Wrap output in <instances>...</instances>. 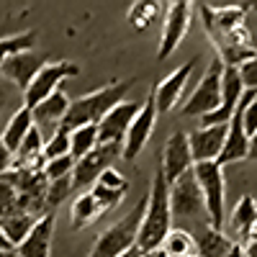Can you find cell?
I'll list each match as a JSON object with an SVG mask.
<instances>
[{
	"mask_svg": "<svg viewBox=\"0 0 257 257\" xmlns=\"http://www.w3.org/2000/svg\"><path fill=\"white\" fill-rule=\"evenodd\" d=\"M193 173L198 178L201 193H203V203H206V219L213 229H224L226 221V178H224V167L219 162H196Z\"/></svg>",
	"mask_w": 257,
	"mask_h": 257,
	"instance_id": "cell-5",
	"label": "cell"
},
{
	"mask_svg": "<svg viewBox=\"0 0 257 257\" xmlns=\"http://www.w3.org/2000/svg\"><path fill=\"white\" fill-rule=\"evenodd\" d=\"M54 224H57V219H54V213L49 211V213H44L39 221H36V226L31 229V234L21 242V247L16 249V254L18 257H49V252H52V237H54Z\"/></svg>",
	"mask_w": 257,
	"mask_h": 257,
	"instance_id": "cell-18",
	"label": "cell"
},
{
	"mask_svg": "<svg viewBox=\"0 0 257 257\" xmlns=\"http://www.w3.org/2000/svg\"><path fill=\"white\" fill-rule=\"evenodd\" d=\"M70 147H72L70 132H62V128H59V132L52 134V137L47 139V144H44V157H47V162L59 160V157H67V155H70Z\"/></svg>",
	"mask_w": 257,
	"mask_h": 257,
	"instance_id": "cell-29",
	"label": "cell"
},
{
	"mask_svg": "<svg viewBox=\"0 0 257 257\" xmlns=\"http://www.w3.org/2000/svg\"><path fill=\"white\" fill-rule=\"evenodd\" d=\"M34 128H36V123H34V113H31V108H21L18 113H13V116L6 121L0 139H3V144L16 155L18 149H21V144H24V139L34 132Z\"/></svg>",
	"mask_w": 257,
	"mask_h": 257,
	"instance_id": "cell-19",
	"label": "cell"
},
{
	"mask_svg": "<svg viewBox=\"0 0 257 257\" xmlns=\"http://www.w3.org/2000/svg\"><path fill=\"white\" fill-rule=\"evenodd\" d=\"M0 134H3V132H0Z\"/></svg>",
	"mask_w": 257,
	"mask_h": 257,
	"instance_id": "cell-41",
	"label": "cell"
},
{
	"mask_svg": "<svg viewBox=\"0 0 257 257\" xmlns=\"http://www.w3.org/2000/svg\"><path fill=\"white\" fill-rule=\"evenodd\" d=\"M237 72H239L242 85H244L247 90H257V54L252 59H247L244 64H239Z\"/></svg>",
	"mask_w": 257,
	"mask_h": 257,
	"instance_id": "cell-34",
	"label": "cell"
},
{
	"mask_svg": "<svg viewBox=\"0 0 257 257\" xmlns=\"http://www.w3.org/2000/svg\"><path fill=\"white\" fill-rule=\"evenodd\" d=\"M13 211H18V190L11 183L0 180V219H6Z\"/></svg>",
	"mask_w": 257,
	"mask_h": 257,
	"instance_id": "cell-33",
	"label": "cell"
},
{
	"mask_svg": "<svg viewBox=\"0 0 257 257\" xmlns=\"http://www.w3.org/2000/svg\"><path fill=\"white\" fill-rule=\"evenodd\" d=\"M70 216H72V226H75V229H88V226H93V224L103 216V208H100V203L95 201L93 193L85 190V193H80V196L72 201Z\"/></svg>",
	"mask_w": 257,
	"mask_h": 257,
	"instance_id": "cell-22",
	"label": "cell"
},
{
	"mask_svg": "<svg viewBox=\"0 0 257 257\" xmlns=\"http://www.w3.org/2000/svg\"><path fill=\"white\" fill-rule=\"evenodd\" d=\"M75 173V160L67 155V157H59V160H52L47 162L44 167V175L47 180H59V178H70Z\"/></svg>",
	"mask_w": 257,
	"mask_h": 257,
	"instance_id": "cell-32",
	"label": "cell"
},
{
	"mask_svg": "<svg viewBox=\"0 0 257 257\" xmlns=\"http://www.w3.org/2000/svg\"><path fill=\"white\" fill-rule=\"evenodd\" d=\"M170 203H173V216L175 219H198L206 213L203 193L198 185L196 173L180 175L173 185H170Z\"/></svg>",
	"mask_w": 257,
	"mask_h": 257,
	"instance_id": "cell-10",
	"label": "cell"
},
{
	"mask_svg": "<svg viewBox=\"0 0 257 257\" xmlns=\"http://www.w3.org/2000/svg\"><path fill=\"white\" fill-rule=\"evenodd\" d=\"M70 105H72V100L67 98V93H64V90H57L47 100H41L36 108H31L36 128H39L41 134L49 132V137L57 134L62 121H64V116H67V111H70Z\"/></svg>",
	"mask_w": 257,
	"mask_h": 257,
	"instance_id": "cell-17",
	"label": "cell"
},
{
	"mask_svg": "<svg viewBox=\"0 0 257 257\" xmlns=\"http://www.w3.org/2000/svg\"><path fill=\"white\" fill-rule=\"evenodd\" d=\"M244 132H247L249 139L257 134V93H254V98L247 103V108H244Z\"/></svg>",
	"mask_w": 257,
	"mask_h": 257,
	"instance_id": "cell-35",
	"label": "cell"
},
{
	"mask_svg": "<svg viewBox=\"0 0 257 257\" xmlns=\"http://www.w3.org/2000/svg\"><path fill=\"white\" fill-rule=\"evenodd\" d=\"M144 211H147V198H142L123 219H118L103 234H98V239L90 249V257H118V254L128 252L132 247H137L139 229L144 221Z\"/></svg>",
	"mask_w": 257,
	"mask_h": 257,
	"instance_id": "cell-4",
	"label": "cell"
},
{
	"mask_svg": "<svg viewBox=\"0 0 257 257\" xmlns=\"http://www.w3.org/2000/svg\"><path fill=\"white\" fill-rule=\"evenodd\" d=\"M193 8H196V3H190V0H175V3L167 6V13L162 21V34H160V47H157L160 62L173 54L180 47V41L188 36L190 24H193Z\"/></svg>",
	"mask_w": 257,
	"mask_h": 257,
	"instance_id": "cell-7",
	"label": "cell"
},
{
	"mask_svg": "<svg viewBox=\"0 0 257 257\" xmlns=\"http://www.w3.org/2000/svg\"><path fill=\"white\" fill-rule=\"evenodd\" d=\"M90 193L95 196V201L100 203L103 213H108L111 208H116V206L126 198V190H111V188H103V185H98V183L90 188Z\"/></svg>",
	"mask_w": 257,
	"mask_h": 257,
	"instance_id": "cell-30",
	"label": "cell"
},
{
	"mask_svg": "<svg viewBox=\"0 0 257 257\" xmlns=\"http://www.w3.org/2000/svg\"><path fill=\"white\" fill-rule=\"evenodd\" d=\"M49 64L47 54H41L36 49H29V52H21V54H13L3 67H0V72H3L11 82H16L21 90L26 93V88L34 82V77L44 70Z\"/></svg>",
	"mask_w": 257,
	"mask_h": 257,
	"instance_id": "cell-16",
	"label": "cell"
},
{
	"mask_svg": "<svg viewBox=\"0 0 257 257\" xmlns=\"http://www.w3.org/2000/svg\"><path fill=\"white\" fill-rule=\"evenodd\" d=\"M21 108H26V93L0 72V118H3V116L11 118Z\"/></svg>",
	"mask_w": 257,
	"mask_h": 257,
	"instance_id": "cell-25",
	"label": "cell"
},
{
	"mask_svg": "<svg viewBox=\"0 0 257 257\" xmlns=\"http://www.w3.org/2000/svg\"><path fill=\"white\" fill-rule=\"evenodd\" d=\"M249 160H257V134L249 139Z\"/></svg>",
	"mask_w": 257,
	"mask_h": 257,
	"instance_id": "cell-39",
	"label": "cell"
},
{
	"mask_svg": "<svg viewBox=\"0 0 257 257\" xmlns=\"http://www.w3.org/2000/svg\"><path fill=\"white\" fill-rule=\"evenodd\" d=\"M203 16V26L208 39L216 47V57L224 62V67H239L247 59H252L257 54V49L252 47V36H249V26H247V16H244V3L239 6H196Z\"/></svg>",
	"mask_w": 257,
	"mask_h": 257,
	"instance_id": "cell-1",
	"label": "cell"
},
{
	"mask_svg": "<svg viewBox=\"0 0 257 257\" xmlns=\"http://www.w3.org/2000/svg\"><path fill=\"white\" fill-rule=\"evenodd\" d=\"M80 75V64L70 62V59H57V62H49L44 70H41L34 82L26 88V108H36L41 100H47L49 95H54L57 90H62L59 85L70 77H77Z\"/></svg>",
	"mask_w": 257,
	"mask_h": 257,
	"instance_id": "cell-8",
	"label": "cell"
},
{
	"mask_svg": "<svg viewBox=\"0 0 257 257\" xmlns=\"http://www.w3.org/2000/svg\"><path fill=\"white\" fill-rule=\"evenodd\" d=\"M36 216L34 213H29V211H24V208H18V211H13V213H8L6 219H0V229H3V234L8 237V242L18 249L21 247V242H24L29 234H31V229L36 226Z\"/></svg>",
	"mask_w": 257,
	"mask_h": 257,
	"instance_id": "cell-21",
	"label": "cell"
},
{
	"mask_svg": "<svg viewBox=\"0 0 257 257\" xmlns=\"http://www.w3.org/2000/svg\"><path fill=\"white\" fill-rule=\"evenodd\" d=\"M157 100H155V90H149L147 100L142 103V111L137 113L132 128L126 134V142H123V160H137L142 155V149L147 147L149 137L155 132V123H157Z\"/></svg>",
	"mask_w": 257,
	"mask_h": 257,
	"instance_id": "cell-11",
	"label": "cell"
},
{
	"mask_svg": "<svg viewBox=\"0 0 257 257\" xmlns=\"http://www.w3.org/2000/svg\"><path fill=\"white\" fill-rule=\"evenodd\" d=\"M167 257H198V239L188 229H173L162 244Z\"/></svg>",
	"mask_w": 257,
	"mask_h": 257,
	"instance_id": "cell-24",
	"label": "cell"
},
{
	"mask_svg": "<svg viewBox=\"0 0 257 257\" xmlns=\"http://www.w3.org/2000/svg\"><path fill=\"white\" fill-rule=\"evenodd\" d=\"M193 152H190V142H188V132H173L167 137L165 147H162V157H160V167L165 173V180L173 185L180 175L193 170Z\"/></svg>",
	"mask_w": 257,
	"mask_h": 257,
	"instance_id": "cell-12",
	"label": "cell"
},
{
	"mask_svg": "<svg viewBox=\"0 0 257 257\" xmlns=\"http://www.w3.org/2000/svg\"><path fill=\"white\" fill-rule=\"evenodd\" d=\"M196 70V59H188L185 64H180V67L175 72H170L167 77H162L157 85H155V100H157V113H170L175 111L183 95H185V82L190 77V72Z\"/></svg>",
	"mask_w": 257,
	"mask_h": 257,
	"instance_id": "cell-14",
	"label": "cell"
},
{
	"mask_svg": "<svg viewBox=\"0 0 257 257\" xmlns=\"http://www.w3.org/2000/svg\"><path fill=\"white\" fill-rule=\"evenodd\" d=\"M198 257H229L231 249L237 247L231 237H226L224 231L213 229L211 224H203L198 231Z\"/></svg>",
	"mask_w": 257,
	"mask_h": 257,
	"instance_id": "cell-20",
	"label": "cell"
},
{
	"mask_svg": "<svg viewBox=\"0 0 257 257\" xmlns=\"http://www.w3.org/2000/svg\"><path fill=\"white\" fill-rule=\"evenodd\" d=\"M72 139V147H70V157L75 162H80L82 157H88L93 149L100 144L98 142V126H82V128H75L70 134Z\"/></svg>",
	"mask_w": 257,
	"mask_h": 257,
	"instance_id": "cell-27",
	"label": "cell"
},
{
	"mask_svg": "<svg viewBox=\"0 0 257 257\" xmlns=\"http://www.w3.org/2000/svg\"><path fill=\"white\" fill-rule=\"evenodd\" d=\"M139 111H142V103H137V100H121L118 105H113V108L105 113V118L98 123V142L123 147L126 134H128V128H132Z\"/></svg>",
	"mask_w": 257,
	"mask_h": 257,
	"instance_id": "cell-13",
	"label": "cell"
},
{
	"mask_svg": "<svg viewBox=\"0 0 257 257\" xmlns=\"http://www.w3.org/2000/svg\"><path fill=\"white\" fill-rule=\"evenodd\" d=\"M142 257H167V252H165L162 247H157V249H149V252H142Z\"/></svg>",
	"mask_w": 257,
	"mask_h": 257,
	"instance_id": "cell-38",
	"label": "cell"
},
{
	"mask_svg": "<svg viewBox=\"0 0 257 257\" xmlns=\"http://www.w3.org/2000/svg\"><path fill=\"white\" fill-rule=\"evenodd\" d=\"M123 157V147L121 144H98L88 157H82L80 162H75V173H72V188L75 190H85L93 188L98 183V178L111 170V165Z\"/></svg>",
	"mask_w": 257,
	"mask_h": 257,
	"instance_id": "cell-9",
	"label": "cell"
},
{
	"mask_svg": "<svg viewBox=\"0 0 257 257\" xmlns=\"http://www.w3.org/2000/svg\"><path fill=\"white\" fill-rule=\"evenodd\" d=\"M118 257H142V249H139V247H132L128 252H123V254H118Z\"/></svg>",
	"mask_w": 257,
	"mask_h": 257,
	"instance_id": "cell-40",
	"label": "cell"
},
{
	"mask_svg": "<svg viewBox=\"0 0 257 257\" xmlns=\"http://www.w3.org/2000/svg\"><path fill=\"white\" fill-rule=\"evenodd\" d=\"M229 123L221 126H198L196 132H188L193 162H219L224 144H226Z\"/></svg>",
	"mask_w": 257,
	"mask_h": 257,
	"instance_id": "cell-15",
	"label": "cell"
},
{
	"mask_svg": "<svg viewBox=\"0 0 257 257\" xmlns=\"http://www.w3.org/2000/svg\"><path fill=\"white\" fill-rule=\"evenodd\" d=\"M11 167H13V152L3 144V139H0V175H6Z\"/></svg>",
	"mask_w": 257,
	"mask_h": 257,
	"instance_id": "cell-36",
	"label": "cell"
},
{
	"mask_svg": "<svg viewBox=\"0 0 257 257\" xmlns=\"http://www.w3.org/2000/svg\"><path fill=\"white\" fill-rule=\"evenodd\" d=\"M242 247H244V252H247V257H257V224L252 226V231H249V237L242 242Z\"/></svg>",
	"mask_w": 257,
	"mask_h": 257,
	"instance_id": "cell-37",
	"label": "cell"
},
{
	"mask_svg": "<svg viewBox=\"0 0 257 257\" xmlns=\"http://www.w3.org/2000/svg\"><path fill=\"white\" fill-rule=\"evenodd\" d=\"M132 85H134V80H113L100 90H93L82 98H75L59 128L72 134L75 128H82V126H98L105 118V113L123 100V93L132 88Z\"/></svg>",
	"mask_w": 257,
	"mask_h": 257,
	"instance_id": "cell-3",
	"label": "cell"
},
{
	"mask_svg": "<svg viewBox=\"0 0 257 257\" xmlns=\"http://www.w3.org/2000/svg\"><path fill=\"white\" fill-rule=\"evenodd\" d=\"M224 62L219 57H213L206 75L198 80L196 90L190 93V98L183 103V113L185 116H211L213 111L221 108V100H224Z\"/></svg>",
	"mask_w": 257,
	"mask_h": 257,
	"instance_id": "cell-6",
	"label": "cell"
},
{
	"mask_svg": "<svg viewBox=\"0 0 257 257\" xmlns=\"http://www.w3.org/2000/svg\"><path fill=\"white\" fill-rule=\"evenodd\" d=\"M160 8H162V3H157V0H137V3H132V8H128V13H126L128 26H132L134 31H147L155 24V18L160 16Z\"/></svg>",
	"mask_w": 257,
	"mask_h": 257,
	"instance_id": "cell-26",
	"label": "cell"
},
{
	"mask_svg": "<svg viewBox=\"0 0 257 257\" xmlns=\"http://www.w3.org/2000/svg\"><path fill=\"white\" fill-rule=\"evenodd\" d=\"M173 203H170V183L165 180L162 167H157L152 190L147 196V211H144V221L139 229V239L137 247L142 252L157 249L165 244L167 234L173 231Z\"/></svg>",
	"mask_w": 257,
	"mask_h": 257,
	"instance_id": "cell-2",
	"label": "cell"
},
{
	"mask_svg": "<svg viewBox=\"0 0 257 257\" xmlns=\"http://www.w3.org/2000/svg\"><path fill=\"white\" fill-rule=\"evenodd\" d=\"M254 224H257V198L247 193V196L239 198V203L234 206V211H231V229L237 231L239 239L244 242L249 237V231H252Z\"/></svg>",
	"mask_w": 257,
	"mask_h": 257,
	"instance_id": "cell-23",
	"label": "cell"
},
{
	"mask_svg": "<svg viewBox=\"0 0 257 257\" xmlns=\"http://www.w3.org/2000/svg\"><path fill=\"white\" fill-rule=\"evenodd\" d=\"M36 49V34L34 31H24V34H16V36H3L0 39V67L21 52H29Z\"/></svg>",
	"mask_w": 257,
	"mask_h": 257,
	"instance_id": "cell-28",
	"label": "cell"
},
{
	"mask_svg": "<svg viewBox=\"0 0 257 257\" xmlns=\"http://www.w3.org/2000/svg\"><path fill=\"white\" fill-rule=\"evenodd\" d=\"M72 190H75V188H72V175H70V178H59V180H49V188H47V201H49V206H52V208L59 206Z\"/></svg>",
	"mask_w": 257,
	"mask_h": 257,
	"instance_id": "cell-31",
	"label": "cell"
}]
</instances>
